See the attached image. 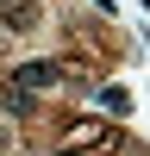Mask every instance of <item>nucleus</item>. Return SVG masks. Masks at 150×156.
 Wrapping results in <instances>:
<instances>
[{
	"label": "nucleus",
	"instance_id": "nucleus-8",
	"mask_svg": "<svg viewBox=\"0 0 150 156\" xmlns=\"http://www.w3.org/2000/svg\"><path fill=\"white\" fill-rule=\"evenodd\" d=\"M50 156H81V150H69V144H62V150H50Z\"/></svg>",
	"mask_w": 150,
	"mask_h": 156
},
{
	"label": "nucleus",
	"instance_id": "nucleus-3",
	"mask_svg": "<svg viewBox=\"0 0 150 156\" xmlns=\"http://www.w3.org/2000/svg\"><path fill=\"white\" fill-rule=\"evenodd\" d=\"M0 112H6V119H19V125H25V119H38V94H25V87H12V81H6V87H0Z\"/></svg>",
	"mask_w": 150,
	"mask_h": 156
},
{
	"label": "nucleus",
	"instance_id": "nucleus-2",
	"mask_svg": "<svg viewBox=\"0 0 150 156\" xmlns=\"http://www.w3.org/2000/svg\"><path fill=\"white\" fill-rule=\"evenodd\" d=\"M38 12H44L38 0H0V25H6V31H31Z\"/></svg>",
	"mask_w": 150,
	"mask_h": 156
},
{
	"label": "nucleus",
	"instance_id": "nucleus-1",
	"mask_svg": "<svg viewBox=\"0 0 150 156\" xmlns=\"http://www.w3.org/2000/svg\"><path fill=\"white\" fill-rule=\"evenodd\" d=\"M12 87H25V94H44V87H62V56H38V62H19V69L6 75Z\"/></svg>",
	"mask_w": 150,
	"mask_h": 156
},
{
	"label": "nucleus",
	"instance_id": "nucleus-7",
	"mask_svg": "<svg viewBox=\"0 0 150 156\" xmlns=\"http://www.w3.org/2000/svg\"><path fill=\"white\" fill-rule=\"evenodd\" d=\"M19 150V131H12V125H0V156H12Z\"/></svg>",
	"mask_w": 150,
	"mask_h": 156
},
{
	"label": "nucleus",
	"instance_id": "nucleus-5",
	"mask_svg": "<svg viewBox=\"0 0 150 156\" xmlns=\"http://www.w3.org/2000/svg\"><path fill=\"white\" fill-rule=\"evenodd\" d=\"M94 106L112 112V119H125V112H131V94H125V87H94Z\"/></svg>",
	"mask_w": 150,
	"mask_h": 156
},
{
	"label": "nucleus",
	"instance_id": "nucleus-4",
	"mask_svg": "<svg viewBox=\"0 0 150 156\" xmlns=\"http://www.w3.org/2000/svg\"><path fill=\"white\" fill-rule=\"evenodd\" d=\"M100 137H106L100 119H69V125H62V144H69V150H88V144H100Z\"/></svg>",
	"mask_w": 150,
	"mask_h": 156
},
{
	"label": "nucleus",
	"instance_id": "nucleus-9",
	"mask_svg": "<svg viewBox=\"0 0 150 156\" xmlns=\"http://www.w3.org/2000/svg\"><path fill=\"white\" fill-rule=\"evenodd\" d=\"M144 12H150V0H144Z\"/></svg>",
	"mask_w": 150,
	"mask_h": 156
},
{
	"label": "nucleus",
	"instance_id": "nucleus-6",
	"mask_svg": "<svg viewBox=\"0 0 150 156\" xmlns=\"http://www.w3.org/2000/svg\"><path fill=\"white\" fill-rule=\"evenodd\" d=\"M100 144H106L112 156H144V144H138V137H125V131H106Z\"/></svg>",
	"mask_w": 150,
	"mask_h": 156
}]
</instances>
